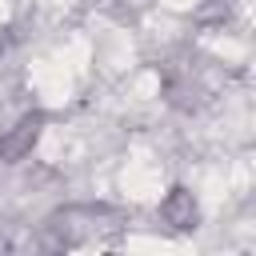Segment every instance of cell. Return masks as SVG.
Returning <instances> with one entry per match:
<instances>
[{
	"mask_svg": "<svg viewBox=\"0 0 256 256\" xmlns=\"http://www.w3.org/2000/svg\"><path fill=\"white\" fill-rule=\"evenodd\" d=\"M40 128H44V116L40 112H24L4 136H0V160L4 164H16V160H24L32 148H36V140H40Z\"/></svg>",
	"mask_w": 256,
	"mask_h": 256,
	"instance_id": "obj_1",
	"label": "cell"
},
{
	"mask_svg": "<svg viewBox=\"0 0 256 256\" xmlns=\"http://www.w3.org/2000/svg\"><path fill=\"white\" fill-rule=\"evenodd\" d=\"M160 216H164V224H172L176 232H188V228H196V220H200V208H196V196L188 192V188H168V196L160 200Z\"/></svg>",
	"mask_w": 256,
	"mask_h": 256,
	"instance_id": "obj_2",
	"label": "cell"
}]
</instances>
